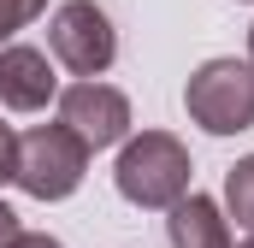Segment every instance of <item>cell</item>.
<instances>
[{"label":"cell","instance_id":"7","mask_svg":"<svg viewBox=\"0 0 254 248\" xmlns=\"http://www.w3.org/2000/svg\"><path fill=\"white\" fill-rule=\"evenodd\" d=\"M166 237H172V248H231L225 213H219V201H207V195H178V201H172Z\"/></svg>","mask_w":254,"mask_h":248},{"label":"cell","instance_id":"11","mask_svg":"<svg viewBox=\"0 0 254 248\" xmlns=\"http://www.w3.org/2000/svg\"><path fill=\"white\" fill-rule=\"evenodd\" d=\"M6 248H65V243H60V237H48V231H18Z\"/></svg>","mask_w":254,"mask_h":248},{"label":"cell","instance_id":"10","mask_svg":"<svg viewBox=\"0 0 254 248\" xmlns=\"http://www.w3.org/2000/svg\"><path fill=\"white\" fill-rule=\"evenodd\" d=\"M12 166H18V136L12 124H0V184H12Z\"/></svg>","mask_w":254,"mask_h":248},{"label":"cell","instance_id":"1","mask_svg":"<svg viewBox=\"0 0 254 248\" xmlns=\"http://www.w3.org/2000/svg\"><path fill=\"white\" fill-rule=\"evenodd\" d=\"M113 184L130 207H172L178 195H190V148L172 130H142L119 148Z\"/></svg>","mask_w":254,"mask_h":248},{"label":"cell","instance_id":"9","mask_svg":"<svg viewBox=\"0 0 254 248\" xmlns=\"http://www.w3.org/2000/svg\"><path fill=\"white\" fill-rule=\"evenodd\" d=\"M36 12H48V0H0V42H6V36H18Z\"/></svg>","mask_w":254,"mask_h":248},{"label":"cell","instance_id":"4","mask_svg":"<svg viewBox=\"0 0 254 248\" xmlns=\"http://www.w3.org/2000/svg\"><path fill=\"white\" fill-rule=\"evenodd\" d=\"M48 48L71 77H101L107 65L119 60V36H113V18L95 6V0H65L48 24Z\"/></svg>","mask_w":254,"mask_h":248},{"label":"cell","instance_id":"8","mask_svg":"<svg viewBox=\"0 0 254 248\" xmlns=\"http://www.w3.org/2000/svg\"><path fill=\"white\" fill-rule=\"evenodd\" d=\"M225 201H231V219L254 231V154L231 166V178H225Z\"/></svg>","mask_w":254,"mask_h":248},{"label":"cell","instance_id":"5","mask_svg":"<svg viewBox=\"0 0 254 248\" xmlns=\"http://www.w3.org/2000/svg\"><path fill=\"white\" fill-rule=\"evenodd\" d=\"M60 124L95 154V148H113V142L130 136V101L119 95V89L83 77V83H71V89L60 95Z\"/></svg>","mask_w":254,"mask_h":248},{"label":"cell","instance_id":"13","mask_svg":"<svg viewBox=\"0 0 254 248\" xmlns=\"http://www.w3.org/2000/svg\"><path fill=\"white\" fill-rule=\"evenodd\" d=\"M249 65H254V30H249Z\"/></svg>","mask_w":254,"mask_h":248},{"label":"cell","instance_id":"15","mask_svg":"<svg viewBox=\"0 0 254 248\" xmlns=\"http://www.w3.org/2000/svg\"><path fill=\"white\" fill-rule=\"evenodd\" d=\"M249 6H254V0H249Z\"/></svg>","mask_w":254,"mask_h":248},{"label":"cell","instance_id":"3","mask_svg":"<svg viewBox=\"0 0 254 248\" xmlns=\"http://www.w3.org/2000/svg\"><path fill=\"white\" fill-rule=\"evenodd\" d=\"M184 107L207 136L254 130V65L249 60H207L184 89Z\"/></svg>","mask_w":254,"mask_h":248},{"label":"cell","instance_id":"2","mask_svg":"<svg viewBox=\"0 0 254 248\" xmlns=\"http://www.w3.org/2000/svg\"><path fill=\"white\" fill-rule=\"evenodd\" d=\"M89 172V148L65 130V124H36L30 136H18V166H12V184L36 201H65L77 195Z\"/></svg>","mask_w":254,"mask_h":248},{"label":"cell","instance_id":"6","mask_svg":"<svg viewBox=\"0 0 254 248\" xmlns=\"http://www.w3.org/2000/svg\"><path fill=\"white\" fill-rule=\"evenodd\" d=\"M54 89H60V77L42 48H0V101L12 113H42L54 101Z\"/></svg>","mask_w":254,"mask_h":248},{"label":"cell","instance_id":"12","mask_svg":"<svg viewBox=\"0 0 254 248\" xmlns=\"http://www.w3.org/2000/svg\"><path fill=\"white\" fill-rule=\"evenodd\" d=\"M12 237H18V213H12V207H6V201H0V248L12 243Z\"/></svg>","mask_w":254,"mask_h":248},{"label":"cell","instance_id":"14","mask_svg":"<svg viewBox=\"0 0 254 248\" xmlns=\"http://www.w3.org/2000/svg\"><path fill=\"white\" fill-rule=\"evenodd\" d=\"M243 248H254V237H249V243H243Z\"/></svg>","mask_w":254,"mask_h":248}]
</instances>
